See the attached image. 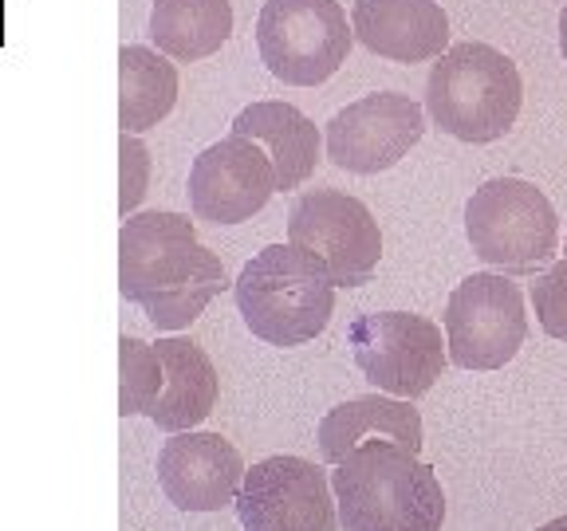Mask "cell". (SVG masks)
Returning a JSON list of instances; mask_svg holds the SVG:
<instances>
[{
    "label": "cell",
    "mask_w": 567,
    "mask_h": 531,
    "mask_svg": "<svg viewBox=\"0 0 567 531\" xmlns=\"http://www.w3.org/2000/svg\"><path fill=\"white\" fill-rule=\"evenodd\" d=\"M465 237L505 275H536L556 260L559 217L544 189L524 177H493L465 205Z\"/></svg>",
    "instance_id": "5"
},
{
    "label": "cell",
    "mask_w": 567,
    "mask_h": 531,
    "mask_svg": "<svg viewBox=\"0 0 567 531\" xmlns=\"http://www.w3.org/2000/svg\"><path fill=\"white\" fill-rule=\"evenodd\" d=\"M536 531H567V516H556V520H548L544 528H536Z\"/></svg>",
    "instance_id": "24"
},
{
    "label": "cell",
    "mask_w": 567,
    "mask_h": 531,
    "mask_svg": "<svg viewBox=\"0 0 567 531\" xmlns=\"http://www.w3.org/2000/svg\"><path fill=\"white\" fill-rule=\"evenodd\" d=\"M564 252H567V248H564Z\"/></svg>",
    "instance_id": "25"
},
{
    "label": "cell",
    "mask_w": 567,
    "mask_h": 531,
    "mask_svg": "<svg viewBox=\"0 0 567 531\" xmlns=\"http://www.w3.org/2000/svg\"><path fill=\"white\" fill-rule=\"evenodd\" d=\"M276 194V166L257 142L229 134L213 142L189 166V209L197 221H252Z\"/></svg>",
    "instance_id": "12"
},
{
    "label": "cell",
    "mask_w": 567,
    "mask_h": 531,
    "mask_svg": "<svg viewBox=\"0 0 567 531\" xmlns=\"http://www.w3.org/2000/svg\"><path fill=\"white\" fill-rule=\"evenodd\" d=\"M331 469L343 531H442V480L417 452L394 441H367Z\"/></svg>",
    "instance_id": "2"
},
{
    "label": "cell",
    "mask_w": 567,
    "mask_h": 531,
    "mask_svg": "<svg viewBox=\"0 0 567 531\" xmlns=\"http://www.w3.org/2000/svg\"><path fill=\"white\" fill-rule=\"evenodd\" d=\"M229 288L221 257L205 248L182 212H134L118 232V292L158 331H186L213 295Z\"/></svg>",
    "instance_id": "1"
},
{
    "label": "cell",
    "mask_w": 567,
    "mask_h": 531,
    "mask_svg": "<svg viewBox=\"0 0 567 531\" xmlns=\"http://www.w3.org/2000/svg\"><path fill=\"white\" fill-rule=\"evenodd\" d=\"M367 441H394L410 452H422V414L406 398L363 394L336 406L319 421V452L328 465H339L347 452Z\"/></svg>",
    "instance_id": "17"
},
{
    "label": "cell",
    "mask_w": 567,
    "mask_h": 531,
    "mask_svg": "<svg viewBox=\"0 0 567 531\" xmlns=\"http://www.w3.org/2000/svg\"><path fill=\"white\" fill-rule=\"evenodd\" d=\"M288 244L316 260L336 288H363L382 260L379 221L343 189H308L288 212Z\"/></svg>",
    "instance_id": "8"
},
{
    "label": "cell",
    "mask_w": 567,
    "mask_h": 531,
    "mask_svg": "<svg viewBox=\"0 0 567 531\" xmlns=\"http://www.w3.org/2000/svg\"><path fill=\"white\" fill-rule=\"evenodd\" d=\"M177 103V67L169 55L146 44L118 52V126L123 134H142L158 126Z\"/></svg>",
    "instance_id": "19"
},
{
    "label": "cell",
    "mask_w": 567,
    "mask_h": 531,
    "mask_svg": "<svg viewBox=\"0 0 567 531\" xmlns=\"http://www.w3.org/2000/svg\"><path fill=\"white\" fill-rule=\"evenodd\" d=\"M237 308L245 327L268 346H303L331 323L336 283L292 244H268L240 268Z\"/></svg>",
    "instance_id": "4"
},
{
    "label": "cell",
    "mask_w": 567,
    "mask_h": 531,
    "mask_svg": "<svg viewBox=\"0 0 567 531\" xmlns=\"http://www.w3.org/2000/svg\"><path fill=\"white\" fill-rule=\"evenodd\" d=\"M524 83L505 52L481 40L445 48L425 80V115L461 142H496L516 126Z\"/></svg>",
    "instance_id": "3"
},
{
    "label": "cell",
    "mask_w": 567,
    "mask_h": 531,
    "mask_svg": "<svg viewBox=\"0 0 567 531\" xmlns=\"http://www.w3.org/2000/svg\"><path fill=\"white\" fill-rule=\"evenodd\" d=\"M528 339L524 295L505 272H473L445 303V351L461 371H501Z\"/></svg>",
    "instance_id": "9"
},
{
    "label": "cell",
    "mask_w": 567,
    "mask_h": 531,
    "mask_svg": "<svg viewBox=\"0 0 567 531\" xmlns=\"http://www.w3.org/2000/svg\"><path fill=\"white\" fill-rule=\"evenodd\" d=\"M233 134L257 142L260 150L272 158L276 194H284V189H300L303 181L316 174L323 138H319V126L303 115L300 106L276 103V98L252 103L233 118Z\"/></svg>",
    "instance_id": "16"
},
{
    "label": "cell",
    "mask_w": 567,
    "mask_h": 531,
    "mask_svg": "<svg viewBox=\"0 0 567 531\" xmlns=\"http://www.w3.org/2000/svg\"><path fill=\"white\" fill-rule=\"evenodd\" d=\"M245 480V457L221 434L182 429L158 452V485L182 512H221Z\"/></svg>",
    "instance_id": "13"
},
{
    "label": "cell",
    "mask_w": 567,
    "mask_h": 531,
    "mask_svg": "<svg viewBox=\"0 0 567 531\" xmlns=\"http://www.w3.org/2000/svg\"><path fill=\"white\" fill-rule=\"evenodd\" d=\"M425 134V111L402 91H379L343 106L328 123V158L347 174H382L399 166Z\"/></svg>",
    "instance_id": "11"
},
{
    "label": "cell",
    "mask_w": 567,
    "mask_h": 531,
    "mask_svg": "<svg viewBox=\"0 0 567 531\" xmlns=\"http://www.w3.org/2000/svg\"><path fill=\"white\" fill-rule=\"evenodd\" d=\"M237 516L245 531H336L339 508L331 477L316 460L276 452L245 469L237 492Z\"/></svg>",
    "instance_id": "10"
},
{
    "label": "cell",
    "mask_w": 567,
    "mask_h": 531,
    "mask_svg": "<svg viewBox=\"0 0 567 531\" xmlns=\"http://www.w3.org/2000/svg\"><path fill=\"white\" fill-rule=\"evenodd\" d=\"M347 343H351L354 366L363 371V378L390 398H422L450 366L442 327L414 311L359 315L347 327Z\"/></svg>",
    "instance_id": "7"
},
{
    "label": "cell",
    "mask_w": 567,
    "mask_h": 531,
    "mask_svg": "<svg viewBox=\"0 0 567 531\" xmlns=\"http://www.w3.org/2000/svg\"><path fill=\"white\" fill-rule=\"evenodd\" d=\"M162 363V389L151 406V421L162 434H182V429H197L217 406V366L213 358L189 339H158L154 343Z\"/></svg>",
    "instance_id": "15"
},
{
    "label": "cell",
    "mask_w": 567,
    "mask_h": 531,
    "mask_svg": "<svg viewBox=\"0 0 567 531\" xmlns=\"http://www.w3.org/2000/svg\"><path fill=\"white\" fill-rule=\"evenodd\" d=\"M118 158H123V194H118V209H123V217H126L131 209H138L142 194H146V181H151V154H146V146H142L138 138L123 134Z\"/></svg>",
    "instance_id": "22"
},
{
    "label": "cell",
    "mask_w": 567,
    "mask_h": 531,
    "mask_svg": "<svg viewBox=\"0 0 567 531\" xmlns=\"http://www.w3.org/2000/svg\"><path fill=\"white\" fill-rule=\"evenodd\" d=\"M118 374H123V382H118V414H151L162 389V363L154 343H142L134 335L118 339Z\"/></svg>",
    "instance_id": "20"
},
{
    "label": "cell",
    "mask_w": 567,
    "mask_h": 531,
    "mask_svg": "<svg viewBox=\"0 0 567 531\" xmlns=\"http://www.w3.org/2000/svg\"><path fill=\"white\" fill-rule=\"evenodd\" d=\"M351 40L339 0H268L257 20L260 60L288 87L328 83L351 55Z\"/></svg>",
    "instance_id": "6"
},
{
    "label": "cell",
    "mask_w": 567,
    "mask_h": 531,
    "mask_svg": "<svg viewBox=\"0 0 567 531\" xmlns=\"http://www.w3.org/2000/svg\"><path fill=\"white\" fill-rule=\"evenodd\" d=\"M233 35L229 0H154L151 40L162 55L177 63H197L221 52Z\"/></svg>",
    "instance_id": "18"
},
{
    "label": "cell",
    "mask_w": 567,
    "mask_h": 531,
    "mask_svg": "<svg viewBox=\"0 0 567 531\" xmlns=\"http://www.w3.org/2000/svg\"><path fill=\"white\" fill-rule=\"evenodd\" d=\"M559 52L567 60V0H564V12H559Z\"/></svg>",
    "instance_id": "23"
},
{
    "label": "cell",
    "mask_w": 567,
    "mask_h": 531,
    "mask_svg": "<svg viewBox=\"0 0 567 531\" xmlns=\"http://www.w3.org/2000/svg\"><path fill=\"white\" fill-rule=\"evenodd\" d=\"M351 32L367 52L425 63L450 48V17L437 0H354Z\"/></svg>",
    "instance_id": "14"
},
{
    "label": "cell",
    "mask_w": 567,
    "mask_h": 531,
    "mask_svg": "<svg viewBox=\"0 0 567 531\" xmlns=\"http://www.w3.org/2000/svg\"><path fill=\"white\" fill-rule=\"evenodd\" d=\"M532 308H536V319L540 327L548 331L551 339L567 343V257L551 260L536 283H532Z\"/></svg>",
    "instance_id": "21"
}]
</instances>
